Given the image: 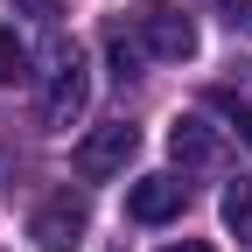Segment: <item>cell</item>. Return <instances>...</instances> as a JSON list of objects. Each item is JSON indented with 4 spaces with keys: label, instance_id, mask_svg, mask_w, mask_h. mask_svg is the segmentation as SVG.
<instances>
[{
    "label": "cell",
    "instance_id": "cell-1",
    "mask_svg": "<svg viewBox=\"0 0 252 252\" xmlns=\"http://www.w3.org/2000/svg\"><path fill=\"white\" fill-rule=\"evenodd\" d=\"M126 35H133L140 56H154V63H189V56H196V21H189L182 7H168V0L133 7V14H126Z\"/></svg>",
    "mask_w": 252,
    "mask_h": 252
},
{
    "label": "cell",
    "instance_id": "cell-2",
    "mask_svg": "<svg viewBox=\"0 0 252 252\" xmlns=\"http://www.w3.org/2000/svg\"><path fill=\"white\" fill-rule=\"evenodd\" d=\"M84 105H91V77H84L77 49H70V42H56V49H49V91H42V126H49V133H70V126L84 119Z\"/></svg>",
    "mask_w": 252,
    "mask_h": 252
},
{
    "label": "cell",
    "instance_id": "cell-3",
    "mask_svg": "<svg viewBox=\"0 0 252 252\" xmlns=\"http://www.w3.org/2000/svg\"><path fill=\"white\" fill-rule=\"evenodd\" d=\"M140 154V133L126 119H112V126H98V133H84L77 140V154H70V168L84 175V182H112V175H126V161Z\"/></svg>",
    "mask_w": 252,
    "mask_h": 252
},
{
    "label": "cell",
    "instance_id": "cell-4",
    "mask_svg": "<svg viewBox=\"0 0 252 252\" xmlns=\"http://www.w3.org/2000/svg\"><path fill=\"white\" fill-rule=\"evenodd\" d=\"M84 224H91V203L77 196V189H56V196H49V203L35 210V224H28V231L42 238V252H70Z\"/></svg>",
    "mask_w": 252,
    "mask_h": 252
},
{
    "label": "cell",
    "instance_id": "cell-5",
    "mask_svg": "<svg viewBox=\"0 0 252 252\" xmlns=\"http://www.w3.org/2000/svg\"><path fill=\"white\" fill-rule=\"evenodd\" d=\"M182 203H189V182H175V175H140V182H126V217H133V224H168Z\"/></svg>",
    "mask_w": 252,
    "mask_h": 252
},
{
    "label": "cell",
    "instance_id": "cell-6",
    "mask_svg": "<svg viewBox=\"0 0 252 252\" xmlns=\"http://www.w3.org/2000/svg\"><path fill=\"white\" fill-rule=\"evenodd\" d=\"M168 154H175L182 168H217V154H224V140H217V126H210V119L182 112V119L168 126Z\"/></svg>",
    "mask_w": 252,
    "mask_h": 252
},
{
    "label": "cell",
    "instance_id": "cell-7",
    "mask_svg": "<svg viewBox=\"0 0 252 252\" xmlns=\"http://www.w3.org/2000/svg\"><path fill=\"white\" fill-rule=\"evenodd\" d=\"M224 224H231L238 245H252V175H238V182L224 189Z\"/></svg>",
    "mask_w": 252,
    "mask_h": 252
},
{
    "label": "cell",
    "instance_id": "cell-8",
    "mask_svg": "<svg viewBox=\"0 0 252 252\" xmlns=\"http://www.w3.org/2000/svg\"><path fill=\"white\" fill-rule=\"evenodd\" d=\"M105 56H112V77H119V84H126V77H140V63H147L140 42L126 35V28H112V35H105Z\"/></svg>",
    "mask_w": 252,
    "mask_h": 252
},
{
    "label": "cell",
    "instance_id": "cell-9",
    "mask_svg": "<svg viewBox=\"0 0 252 252\" xmlns=\"http://www.w3.org/2000/svg\"><path fill=\"white\" fill-rule=\"evenodd\" d=\"M28 70V49H21V35H14V28H0V84H7V77H21Z\"/></svg>",
    "mask_w": 252,
    "mask_h": 252
},
{
    "label": "cell",
    "instance_id": "cell-10",
    "mask_svg": "<svg viewBox=\"0 0 252 252\" xmlns=\"http://www.w3.org/2000/svg\"><path fill=\"white\" fill-rule=\"evenodd\" d=\"M217 14H224L231 35H245V42H252V0H217Z\"/></svg>",
    "mask_w": 252,
    "mask_h": 252
},
{
    "label": "cell",
    "instance_id": "cell-11",
    "mask_svg": "<svg viewBox=\"0 0 252 252\" xmlns=\"http://www.w3.org/2000/svg\"><path fill=\"white\" fill-rule=\"evenodd\" d=\"M161 252H210L203 238H175V245H161Z\"/></svg>",
    "mask_w": 252,
    "mask_h": 252
},
{
    "label": "cell",
    "instance_id": "cell-12",
    "mask_svg": "<svg viewBox=\"0 0 252 252\" xmlns=\"http://www.w3.org/2000/svg\"><path fill=\"white\" fill-rule=\"evenodd\" d=\"M238 140L252 147V112H245V105H238Z\"/></svg>",
    "mask_w": 252,
    "mask_h": 252
}]
</instances>
